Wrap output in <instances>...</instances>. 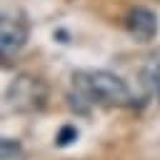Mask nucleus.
I'll return each instance as SVG.
<instances>
[{"label": "nucleus", "mask_w": 160, "mask_h": 160, "mask_svg": "<svg viewBox=\"0 0 160 160\" xmlns=\"http://www.w3.org/2000/svg\"><path fill=\"white\" fill-rule=\"evenodd\" d=\"M48 88L35 75H18L5 88V108L12 112H35L45 105Z\"/></svg>", "instance_id": "2"}, {"label": "nucleus", "mask_w": 160, "mask_h": 160, "mask_svg": "<svg viewBox=\"0 0 160 160\" xmlns=\"http://www.w3.org/2000/svg\"><path fill=\"white\" fill-rule=\"evenodd\" d=\"M75 138H78V130L68 125V128H62V130H60V135H58V145H68V142H72Z\"/></svg>", "instance_id": "6"}, {"label": "nucleus", "mask_w": 160, "mask_h": 160, "mask_svg": "<svg viewBox=\"0 0 160 160\" xmlns=\"http://www.w3.org/2000/svg\"><path fill=\"white\" fill-rule=\"evenodd\" d=\"M72 85L80 100H88L95 105L122 108L132 102V92L128 82L110 70H80L72 75Z\"/></svg>", "instance_id": "1"}, {"label": "nucleus", "mask_w": 160, "mask_h": 160, "mask_svg": "<svg viewBox=\"0 0 160 160\" xmlns=\"http://www.w3.org/2000/svg\"><path fill=\"white\" fill-rule=\"evenodd\" d=\"M125 30L138 42H150L158 32V15L145 5H135L125 15Z\"/></svg>", "instance_id": "4"}, {"label": "nucleus", "mask_w": 160, "mask_h": 160, "mask_svg": "<svg viewBox=\"0 0 160 160\" xmlns=\"http://www.w3.org/2000/svg\"><path fill=\"white\" fill-rule=\"evenodd\" d=\"M25 42H28V22L20 15L2 12V20H0V52H2V58L5 60L15 58Z\"/></svg>", "instance_id": "3"}, {"label": "nucleus", "mask_w": 160, "mask_h": 160, "mask_svg": "<svg viewBox=\"0 0 160 160\" xmlns=\"http://www.w3.org/2000/svg\"><path fill=\"white\" fill-rule=\"evenodd\" d=\"M20 152H22V148H20L18 140L2 138V142H0V158L2 160H15V158H20Z\"/></svg>", "instance_id": "5"}]
</instances>
